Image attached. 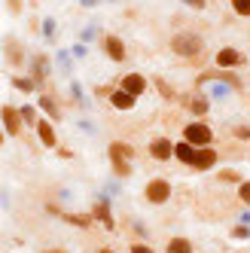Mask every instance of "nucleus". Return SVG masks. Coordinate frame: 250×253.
I'll list each match as a JSON object with an SVG mask.
<instances>
[{"mask_svg":"<svg viewBox=\"0 0 250 253\" xmlns=\"http://www.w3.org/2000/svg\"><path fill=\"white\" fill-rule=\"evenodd\" d=\"M168 49H171V55L177 58H183V61H199L205 58V37L202 34H195V31H174L171 34V40H168Z\"/></svg>","mask_w":250,"mask_h":253,"instance_id":"obj_1","label":"nucleus"},{"mask_svg":"<svg viewBox=\"0 0 250 253\" xmlns=\"http://www.w3.org/2000/svg\"><path fill=\"white\" fill-rule=\"evenodd\" d=\"M107 159H110V168H113V177L125 180V177H131L134 174V147L131 143H125V140H110L107 143Z\"/></svg>","mask_w":250,"mask_h":253,"instance_id":"obj_2","label":"nucleus"},{"mask_svg":"<svg viewBox=\"0 0 250 253\" xmlns=\"http://www.w3.org/2000/svg\"><path fill=\"white\" fill-rule=\"evenodd\" d=\"M28 77L40 85V92L49 85V80H52V74H55V61H52V55L49 52H31L28 55Z\"/></svg>","mask_w":250,"mask_h":253,"instance_id":"obj_3","label":"nucleus"},{"mask_svg":"<svg viewBox=\"0 0 250 253\" xmlns=\"http://www.w3.org/2000/svg\"><path fill=\"white\" fill-rule=\"evenodd\" d=\"M0 52H3V64H6L9 70H15V74L28 67V46L15 37V34H6V37H3Z\"/></svg>","mask_w":250,"mask_h":253,"instance_id":"obj_4","label":"nucleus"},{"mask_svg":"<svg viewBox=\"0 0 250 253\" xmlns=\"http://www.w3.org/2000/svg\"><path fill=\"white\" fill-rule=\"evenodd\" d=\"M98 49L104 52V58L113 61V64H125V61H128V46H125V40L119 37V34H101Z\"/></svg>","mask_w":250,"mask_h":253,"instance_id":"obj_5","label":"nucleus"},{"mask_svg":"<svg viewBox=\"0 0 250 253\" xmlns=\"http://www.w3.org/2000/svg\"><path fill=\"white\" fill-rule=\"evenodd\" d=\"M171 195H174L171 180H165V177H153V180H147V186H144V198H147V205L162 208V205H168V202H171Z\"/></svg>","mask_w":250,"mask_h":253,"instance_id":"obj_6","label":"nucleus"},{"mask_svg":"<svg viewBox=\"0 0 250 253\" xmlns=\"http://www.w3.org/2000/svg\"><path fill=\"white\" fill-rule=\"evenodd\" d=\"M183 140H189L192 147H213V128L205 119H192L183 125Z\"/></svg>","mask_w":250,"mask_h":253,"instance_id":"obj_7","label":"nucleus"},{"mask_svg":"<svg viewBox=\"0 0 250 253\" xmlns=\"http://www.w3.org/2000/svg\"><path fill=\"white\" fill-rule=\"evenodd\" d=\"M213 67H220V70H241V67H247V55L238 46H220L217 52H213Z\"/></svg>","mask_w":250,"mask_h":253,"instance_id":"obj_8","label":"nucleus"},{"mask_svg":"<svg viewBox=\"0 0 250 253\" xmlns=\"http://www.w3.org/2000/svg\"><path fill=\"white\" fill-rule=\"evenodd\" d=\"M180 104L189 110V116L192 119H205L208 113H210V98H208V92H202V88H195V92H189V95H180Z\"/></svg>","mask_w":250,"mask_h":253,"instance_id":"obj_9","label":"nucleus"},{"mask_svg":"<svg viewBox=\"0 0 250 253\" xmlns=\"http://www.w3.org/2000/svg\"><path fill=\"white\" fill-rule=\"evenodd\" d=\"M119 88H122V92H128L131 98H144L150 92V80L144 74H137V70H128V74L119 77Z\"/></svg>","mask_w":250,"mask_h":253,"instance_id":"obj_10","label":"nucleus"},{"mask_svg":"<svg viewBox=\"0 0 250 253\" xmlns=\"http://www.w3.org/2000/svg\"><path fill=\"white\" fill-rule=\"evenodd\" d=\"M0 128L6 131V137H19L25 131L22 116H19V107H15V104H3V107H0Z\"/></svg>","mask_w":250,"mask_h":253,"instance_id":"obj_11","label":"nucleus"},{"mask_svg":"<svg viewBox=\"0 0 250 253\" xmlns=\"http://www.w3.org/2000/svg\"><path fill=\"white\" fill-rule=\"evenodd\" d=\"M88 213H92V220L101 223L107 232H113V229H116V216H113V208H110V198H107V195H98Z\"/></svg>","mask_w":250,"mask_h":253,"instance_id":"obj_12","label":"nucleus"},{"mask_svg":"<svg viewBox=\"0 0 250 253\" xmlns=\"http://www.w3.org/2000/svg\"><path fill=\"white\" fill-rule=\"evenodd\" d=\"M34 134H37L40 147H46V150H55L58 147V131H55V122H52V119L40 116L37 125H34Z\"/></svg>","mask_w":250,"mask_h":253,"instance_id":"obj_13","label":"nucleus"},{"mask_svg":"<svg viewBox=\"0 0 250 253\" xmlns=\"http://www.w3.org/2000/svg\"><path fill=\"white\" fill-rule=\"evenodd\" d=\"M37 107H40V113L46 116V119H52V122H61L64 119V110H61V101L52 95V92H40L37 95Z\"/></svg>","mask_w":250,"mask_h":253,"instance_id":"obj_14","label":"nucleus"},{"mask_svg":"<svg viewBox=\"0 0 250 253\" xmlns=\"http://www.w3.org/2000/svg\"><path fill=\"white\" fill-rule=\"evenodd\" d=\"M150 159L153 162H171L174 159V140L171 137H153L150 140Z\"/></svg>","mask_w":250,"mask_h":253,"instance_id":"obj_15","label":"nucleus"},{"mask_svg":"<svg viewBox=\"0 0 250 253\" xmlns=\"http://www.w3.org/2000/svg\"><path fill=\"white\" fill-rule=\"evenodd\" d=\"M220 162V153L213 147H199L195 150V162H192V171H213Z\"/></svg>","mask_w":250,"mask_h":253,"instance_id":"obj_16","label":"nucleus"},{"mask_svg":"<svg viewBox=\"0 0 250 253\" xmlns=\"http://www.w3.org/2000/svg\"><path fill=\"white\" fill-rule=\"evenodd\" d=\"M107 104H110L113 110H119V113H128V110H134V107H137V98H131L128 92H122V88L116 85V88H110V98H107Z\"/></svg>","mask_w":250,"mask_h":253,"instance_id":"obj_17","label":"nucleus"},{"mask_svg":"<svg viewBox=\"0 0 250 253\" xmlns=\"http://www.w3.org/2000/svg\"><path fill=\"white\" fill-rule=\"evenodd\" d=\"M153 88L159 92V98H162L165 104H177L180 101V95H177V88L165 80V77H159V74H153Z\"/></svg>","mask_w":250,"mask_h":253,"instance_id":"obj_18","label":"nucleus"},{"mask_svg":"<svg viewBox=\"0 0 250 253\" xmlns=\"http://www.w3.org/2000/svg\"><path fill=\"white\" fill-rule=\"evenodd\" d=\"M9 85L15 88V92H22V95H28V98L40 92V85L34 83V80H31L28 74H12V77H9Z\"/></svg>","mask_w":250,"mask_h":253,"instance_id":"obj_19","label":"nucleus"},{"mask_svg":"<svg viewBox=\"0 0 250 253\" xmlns=\"http://www.w3.org/2000/svg\"><path fill=\"white\" fill-rule=\"evenodd\" d=\"M195 150H199V147H192L189 140H183V137H180V140L174 143V159L180 162V165L192 168V162H195Z\"/></svg>","mask_w":250,"mask_h":253,"instance_id":"obj_20","label":"nucleus"},{"mask_svg":"<svg viewBox=\"0 0 250 253\" xmlns=\"http://www.w3.org/2000/svg\"><path fill=\"white\" fill-rule=\"evenodd\" d=\"M58 220H64L67 226H74V229H88V226L95 223V220H92V213H88V211H85V213H83V211H80V213H74V211H64V213L58 216Z\"/></svg>","mask_w":250,"mask_h":253,"instance_id":"obj_21","label":"nucleus"},{"mask_svg":"<svg viewBox=\"0 0 250 253\" xmlns=\"http://www.w3.org/2000/svg\"><path fill=\"white\" fill-rule=\"evenodd\" d=\"M52 61H55V67L61 70V74L64 77H74V55H70V49H55V58H52Z\"/></svg>","mask_w":250,"mask_h":253,"instance_id":"obj_22","label":"nucleus"},{"mask_svg":"<svg viewBox=\"0 0 250 253\" xmlns=\"http://www.w3.org/2000/svg\"><path fill=\"white\" fill-rule=\"evenodd\" d=\"M165 253H195V244L189 238H183V235H174L165 244Z\"/></svg>","mask_w":250,"mask_h":253,"instance_id":"obj_23","label":"nucleus"},{"mask_svg":"<svg viewBox=\"0 0 250 253\" xmlns=\"http://www.w3.org/2000/svg\"><path fill=\"white\" fill-rule=\"evenodd\" d=\"M70 101H74V104H80L83 107V110H92V101H88L85 98V88H83V83H77V80H70Z\"/></svg>","mask_w":250,"mask_h":253,"instance_id":"obj_24","label":"nucleus"},{"mask_svg":"<svg viewBox=\"0 0 250 253\" xmlns=\"http://www.w3.org/2000/svg\"><path fill=\"white\" fill-rule=\"evenodd\" d=\"M19 116H22V125H25V128H34V125H37V119H40V107H37V104H22V107H19Z\"/></svg>","mask_w":250,"mask_h":253,"instance_id":"obj_25","label":"nucleus"},{"mask_svg":"<svg viewBox=\"0 0 250 253\" xmlns=\"http://www.w3.org/2000/svg\"><path fill=\"white\" fill-rule=\"evenodd\" d=\"M40 37L52 46V43H55V37H58V22L55 19H52V15H46V19L40 22Z\"/></svg>","mask_w":250,"mask_h":253,"instance_id":"obj_26","label":"nucleus"},{"mask_svg":"<svg viewBox=\"0 0 250 253\" xmlns=\"http://www.w3.org/2000/svg\"><path fill=\"white\" fill-rule=\"evenodd\" d=\"M101 34H104V31H101L98 25H85V28L80 31V37H77V40L88 46V43H92V40H101Z\"/></svg>","mask_w":250,"mask_h":253,"instance_id":"obj_27","label":"nucleus"},{"mask_svg":"<svg viewBox=\"0 0 250 253\" xmlns=\"http://www.w3.org/2000/svg\"><path fill=\"white\" fill-rule=\"evenodd\" d=\"M229 9L238 19H250V0H229Z\"/></svg>","mask_w":250,"mask_h":253,"instance_id":"obj_28","label":"nucleus"},{"mask_svg":"<svg viewBox=\"0 0 250 253\" xmlns=\"http://www.w3.org/2000/svg\"><path fill=\"white\" fill-rule=\"evenodd\" d=\"M217 180H220V183H241L244 174L235 171V168H226V171H217Z\"/></svg>","mask_w":250,"mask_h":253,"instance_id":"obj_29","label":"nucleus"},{"mask_svg":"<svg viewBox=\"0 0 250 253\" xmlns=\"http://www.w3.org/2000/svg\"><path fill=\"white\" fill-rule=\"evenodd\" d=\"M229 238H235V241H250V226H244V223H235L229 229Z\"/></svg>","mask_w":250,"mask_h":253,"instance_id":"obj_30","label":"nucleus"},{"mask_svg":"<svg viewBox=\"0 0 250 253\" xmlns=\"http://www.w3.org/2000/svg\"><path fill=\"white\" fill-rule=\"evenodd\" d=\"M3 6H6V12L12 15V19H19V15L25 12V0H3Z\"/></svg>","mask_w":250,"mask_h":253,"instance_id":"obj_31","label":"nucleus"},{"mask_svg":"<svg viewBox=\"0 0 250 253\" xmlns=\"http://www.w3.org/2000/svg\"><path fill=\"white\" fill-rule=\"evenodd\" d=\"M238 202L244 208H250V180H241V183H238Z\"/></svg>","mask_w":250,"mask_h":253,"instance_id":"obj_32","label":"nucleus"},{"mask_svg":"<svg viewBox=\"0 0 250 253\" xmlns=\"http://www.w3.org/2000/svg\"><path fill=\"white\" fill-rule=\"evenodd\" d=\"M232 134H235L238 140H247V143H250V125H241V122H235V125H232Z\"/></svg>","mask_w":250,"mask_h":253,"instance_id":"obj_33","label":"nucleus"},{"mask_svg":"<svg viewBox=\"0 0 250 253\" xmlns=\"http://www.w3.org/2000/svg\"><path fill=\"white\" fill-rule=\"evenodd\" d=\"M70 55H74V58H77V61H83V58H85V55H88V46H85V43H80V40H77V43H74V46H70Z\"/></svg>","mask_w":250,"mask_h":253,"instance_id":"obj_34","label":"nucleus"},{"mask_svg":"<svg viewBox=\"0 0 250 253\" xmlns=\"http://www.w3.org/2000/svg\"><path fill=\"white\" fill-rule=\"evenodd\" d=\"M180 3H183L186 9H195V12H205V9H208V0H180Z\"/></svg>","mask_w":250,"mask_h":253,"instance_id":"obj_35","label":"nucleus"},{"mask_svg":"<svg viewBox=\"0 0 250 253\" xmlns=\"http://www.w3.org/2000/svg\"><path fill=\"white\" fill-rule=\"evenodd\" d=\"M92 95L101 98V101H107V98H110V85H95V88H92Z\"/></svg>","mask_w":250,"mask_h":253,"instance_id":"obj_36","label":"nucleus"},{"mask_svg":"<svg viewBox=\"0 0 250 253\" xmlns=\"http://www.w3.org/2000/svg\"><path fill=\"white\" fill-rule=\"evenodd\" d=\"M128 253H156V250H153L150 244H144V241H137V244L128 247Z\"/></svg>","mask_w":250,"mask_h":253,"instance_id":"obj_37","label":"nucleus"},{"mask_svg":"<svg viewBox=\"0 0 250 253\" xmlns=\"http://www.w3.org/2000/svg\"><path fill=\"white\" fill-rule=\"evenodd\" d=\"M131 229H134V232L140 235V238H147V226H144V223H140V220H137V216H134V220H131Z\"/></svg>","mask_w":250,"mask_h":253,"instance_id":"obj_38","label":"nucleus"},{"mask_svg":"<svg viewBox=\"0 0 250 253\" xmlns=\"http://www.w3.org/2000/svg\"><path fill=\"white\" fill-rule=\"evenodd\" d=\"M80 128H83L85 134H95V131H98L95 125H92V119H80Z\"/></svg>","mask_w":250,"mask_h":253,"instance_id":"obj_39","label":"nucleus"},{"mask_svg":"<svg viewBox=\"0 0 250 253\" xmlns=\"http://www.w3.org/2000/svg\"><path fill=\"white\" fill-rule=\"evenodd\" d=\"M101 3H104V0H80V6H83V9H98Z\"/></svg>","mask_w":250,"mask_h":253,"instance_id":"obj_40","label":"nucleus"},{"mask_svg":"<svg viewBox=\"0 0 250 253\" xmlns=\"http://www.w3.org/2000/svg\"><path fill=\"white\" fill-rule=\"evenodd\" d=\"M55 156H61V159H74V150H67V147H61V143H58V147H55Z\"/></svg>","mask_w":250,"mask_h":253,"instance_id":"obj_41","label":"nucleus"},{"mask_svg":"<svg viewBox=\"0 0 250 253\" xmlns=\"http://www.w3.org/2000/svg\"><path fill=\"white\" fill-rule=\"evenodd\" d=\"M238 223H244V226H250V208H244V211L238 213Z\"/></svg>","mask_w":250,"mask_h":253,"instance_id":"obj_42","label":"nucleus"},{"mask_svg":"<svg viewBox=\"0 0 250 253\" xmlns=\"http://www.w3.org/2000/svg\"><path fill=\"white\" fill-rule=\"evenodd\" d=\"M3 143H6V131H3V128H0V147H3Z\"/></svg>","mask_w":250,"mask_h":253,"instance_id":"obj_43","label":"nucleus"},{"mask_svg":"<svg viewBox=\"0 0 250 253\" xmlns=\"http://www.w3.org/2000/svg\"><path fill=\"white\" fill-rule=\"evenodd\" d=\"M95 253H116V250H110V247H101V250H95Z\"/></svg>","mask_w":250,"mask_h":253,"instance_id":"obj_44","label":"nucleus"},{"mask_svg":"<svg viewBox=\"0 0 250 253\" xmlns=\"http://www.w3.org/2000/svg\"><path fill=\"white\" fill-rule=\"evenodd\" d=\"M46 253H67V250H61V247H55V250H46Z\"/></svg>","mask_w":250,"mask_h":253,"instance_id":"obj_45","label":"nucleus"}]
</instances>
